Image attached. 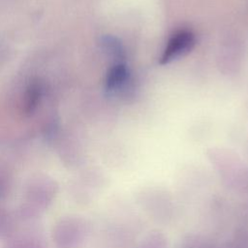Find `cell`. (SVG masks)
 Wrapping results in <instances>:
<instances>
[{"instance_id": "1", "label": "cell", "mask_w": 248, "mask_h": 248, "mask_svg": "<svg viewBox=\"0 0 248 248\" xmlns=\"http://www.w3.org/2000/svg\"><path fill=\"white\" fill-rule=\"evenodd\" d=\"M195 35L188 30H180L173 34L161 55L160 64H169L188 54L195 46Z\"/></svg>"}, {"instance_id": "2", "label": "cell", "mask_w": 248, "mask_h": 248, "mask_svg": "<svg viewBox=\"0 0 248 248\" xmlns=\"http://www.w3.org/2000/svg\"><path fill=\"white\" fill-rule=\"evenodd\" d=\"M105 89L108 94L124 95V97H128L132 92V78L125 63H115L109 68L105 78Z\"/></svg>"}, {"instance_id": "3", "label": "cell", "mask_w": 248, "mask_h": 248, "mask_svg": "<svg viewBox=\"0 0 248 248\" xmlns=\"http://www.w3.org/2000/svg\"><path fill=\"white\" fill-rule=\"evenodd\" d=\"M101 47L105 53L115 63H125V50L121 42L113 36H104L101 39Z\"/></svg>"}, {"instance_id": "4", "label": "cell", "mask_w": 248, "mask_h": 248, "mask_svg": "<svg viewBox=\"0 0 248 248\" xmlns=\"http://www.w3.org/2000/svg\"><path fill=\"white\" fill-rule=\"evenodd\" d=\"M43 93V88L40 82H31L25 91L22 109L25 114H31L38 107Z\"/></svg>"}]
</instances>
